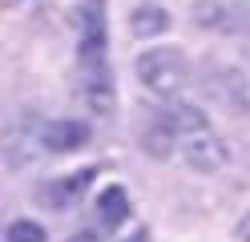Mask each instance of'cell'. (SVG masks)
I'll list each match as a JSON object with an SVG mask.
<instances>
[{"label": "cell", "mask_w": 250, "mask_h": 242, "mask_svg": "<svg viewBox=\"0 0 250 242\" xmlns=\"http://www.w3.org/2000/svg\"><path fill=\"white\" fill-rule=\"evenodd\" d=\"M137 81L158 93V97H178L190 81V61L178 44H162V48H146L137 57Z\"/></svg>", "instance_id": "1"}, {"label": "cell", "mask_w": 250, "mask_h": 242, "mask_svg": "<svg viewBox=\"0 0 250 242\" xmlns=\"http://www.w3.org/2000/svg\"><path fill=\"white\" fill-rule=\"evenodd\" d=\"M133 214V202H129V190L125 186H105L97 194V218L105 230H117V226H125Z\"/></svg>", "instance_id": "8"}, {"label": "cell", "mask_w": 250, "mask_h": 242, "mask_svg": "<svg viewBox=\"0 0 250 242\" xmlns=\"http://www.w3.org/2000/svg\"><path fill=\"white\" fill-rule=\"evenodd\" d=\"M73 28H77V57L81 61H101L105 44H109L105 0H81V4H73Z\"/></svg>", "instance_id": "2"}, {"label": "cell", "mask_w": 250, "mask_h": 242, "mask_svg": "<svg viewBox=\"0 0 250 242\" xmlns=\"http://www.w3.org/2000/svg\"><path fill=\"white\" fill-rule=\"evenodd\" d=\"M125 242H149V230H146V226H137V230L125 238Z\"/></svg>", "instance_id": "15"}, {"label": "cell", "mask_w": 250, "mask_h": 242, "mask_svg": "<svg viewBox=\"0 0 250 242\" xmlns=\"http://www.w3.org/2000/svg\"><path fill=\"white\" fill-rule=\"evenodd\" d=\"M4 242H49V234H44V226L33 222V218H12L4 226Z\"/></svg>", "instance_id": "12"}, {"label": "cell", "mask_w": 250, "mask_h": 242, "mask_svg": "<svg viewBox=\"0 0 250 242\" xmlns=\"http://www.w3.org/2000/svg\"><path fill=\"white\" fill-rule=\"evenodd\" d=\"M162 117L178 129V133H186V137H194V133H206L210 129V117H206V109L202 105H190V101H178V105H169Z\"/></svg>", "instance_id": "11"}, {"label": "cell", "mask_w": 250, "mask_h": 242, "mask_svg": "<svg viewBox=\"0 0 250 242\" xmlns=\"http://www.w3.org/2000/svg\"><path fill=\"white\" fill-rule=\"evenodd\" d=\"M238 242H250V214L238 222Z\"/></svg>", "instance_id": "14"}, {"label": "cell", "mask_w": 250, "mask_h": 242, "mask_svg": "<svg viewBox=\"0 0 250 242\" xmlns=\"http://www.w3.org/2000/svg\"><path fill=\"white\" fill-rule=\"evenodd\" d=\"M97 182V166H85L77 174H65V177H49V182H41L37 198L49 206V210H69L85 198V190Z\"/></svg>", "instance_id": "6"}, {"label": "cell", "mask_w": 250, "mask_h": 242, "mask_svg": "<svg viewBox=\"0 0 250 242\" xmlns=\"http://www.w3.org/2000/svg\"><path fill=\"white\" fill-rule=\"evenodd\" d=\"M142 150H146L153 161H166L169 154L178 150V129L169 125L166 117H158L153 125H146V133H142Z\"/></svg>", "instance_id": "9"}, {"label": "cell", "mask_w": 250, "mask_h": 242, "mask_svg": "<svg viewBox=\"0 0 250 242\" xmlns=\"http://www.w3.org/2000/svg\"><path fill=\"white\" fill-rule=\"evenodd\" d=\"M182 157L194 174H218L230 161V150H226V141H218L206 129V133H194V137L182 141Z\"/></svg>", "instance_id": "7"}, {"label": "cell", "mask_w": 250, "mask_h": 242, "mask_svg": "<svg viewBox=\"0 0 250 242\" xmlns=\"http://www.w3.org/2000/svg\"><path fill=\"white\" fill-rule=\"evenodd\" d=\"M166 28H169V12L162 4H137L129 12V32H133V37H142V41L162 37Z\"/></svg>", "instance_id": "10"}, {"label": "cell", "mask_w": 250, "mask_h": 242, "mask_svg": "<svg viewBox=\"0 0 250 242\" xmlns=\"http://www.w3.org/2000/svg\"><path fill=\"white\" fill-rule=\"evenodd\" d=\"M81 101L93 117H113L117 85H113V73H109L105 57L101 61H81Z\"/></svg>", "instance_id": "3"}, {"label": "cell", "mask_w": 250, "mask_h": 242, "mask_svg": "<svg viewBox=\"0 0 250 242\" xmlns=\"http://www.w3.org/2000/svg\"><path fill=\"white\" fill-rule=\"evenodd\" d=\"M206 89L218 105H226L234 113H250V73L238 65H222V69L206 73Z\"/></svg>", "instance_id": "4"}, {"label": "cell", "mask_w": 250, "mask_h": 242, "mask_svg": "<svg viewBox=\"0 0 250 242\" xmlns=\"http://www.w3.org/2000/svg\"><path fill=\"white\" fill-rule=\"evenodd\" d=\"M89 137H93V129L77 117H53V121L37 125V141L44 154H77L89 145Z\"/></svg>", "instance_id": "5"}, {"label": "cell", "mask_w": 250, "mask_h": 242, "mask_svg": "<svg viewBox=\"0 0 250 242\" xmlns=\"http://www.w3.org/2000/svg\"><path fill=\"white\" fill-rule=\"evenodd\" d=\"M69 242H101V234L97 230H77V234H69Z\"/></svg>", "instance_id": "13"}]
</instances>
